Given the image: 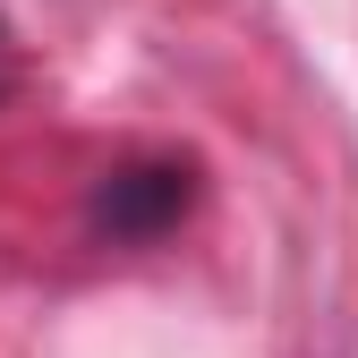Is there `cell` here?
<instances>
[{
    "mask_svg": "<svg viewBox=\"0 0 358 358\" xmlns=\"http://www.w3.org/2000/svg\"><path fill=\"white\" fill-rule=\"evenodd\" d=\"M179 205H188V171H179V162H137V171H120L111 188H103V222H111L120 239L162 231Z\"/></svg>",
    "mask_w": 358,
    "mask_h": 358,
    "instance_id": "6da1fadb",
    "label": "cell"
}]
</instances>
